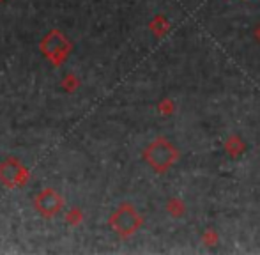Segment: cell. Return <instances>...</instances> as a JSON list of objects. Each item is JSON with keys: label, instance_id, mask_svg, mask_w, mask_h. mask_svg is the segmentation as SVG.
<instances>
[{"label": "cell", "instance_id": "obj_1", "mask_svg": "<svg viewBox=\"0 0 260 255\" xmlns=\"http://www.w3.org/2000/svg\"><path fill=\"white\" fill-rule=\"evenodd\" d=\"M175 160V151L172 149V145L165 140H157L151 145L149 149V162L156 167V169H167L168 165H172V162Z\"/></svg>", "mask_w": 260, "mask_h": 255}]
</instances>
